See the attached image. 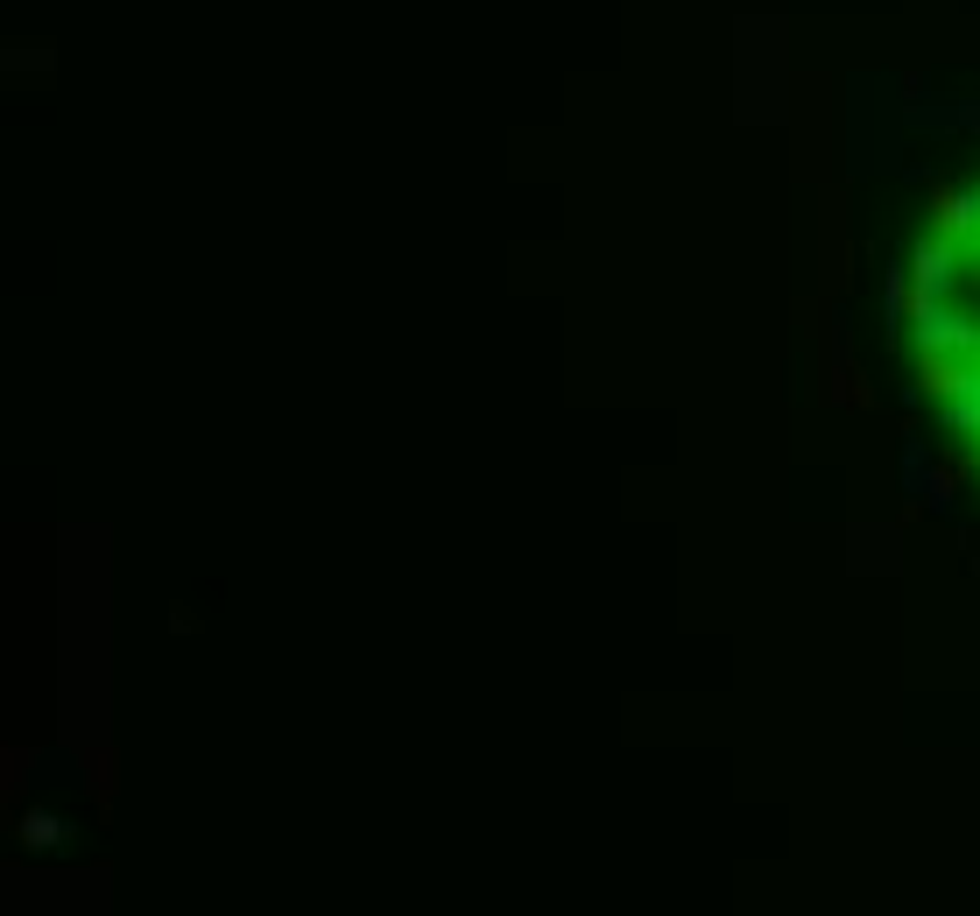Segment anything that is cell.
<instances>
[{
  "label": "cell",
  "mask_w": 980,
  "mask_h": 916,
  "mask_svg": "<svg viewBox=\"0 0 980 916\" xmlns=\"http://www.w3.org/2000/svg\"><path fill=\"white\" fill-rule=\"evenodd\" d=\"M917 388H924V395H939V402H959V395H973L980 381L945 359V345H924V353H917Z\"/></svg>",
  "instance_id": "obj_1"
},
{
  "label": "cell",
  "mask_w": 980,
  "mask_h": 916,
  "mask_svg": "<svg viewBox=\"0 0 980 916\" xmlns=\"http://www.w3.org/2000/svg\"><path fill=\"white\" fill-rule=\"evenodd\" d=\"M967 227H980V198H973V191H959V184H939V191H931V233L959 240Z\"/></svg>",
  "instance_id": "obj_2"
},
{
  "label": "cell",
  "mask_w": 980,
  "mask_h": 916,
  "mask_svg": "<svg viewBox=\"0 0 980 916\" xmlns=\"http://www.w3.org/2000/svg\"><path fill=\"white\" fill-rule=\"evenodd\" d=\"M910 276H917V282H931V290H939V282L953 276V240H945V233L917 240V254H910Z\"/></svg>",
  "instance_id": "obj_3"
},
{
  "label": "cell",
  "mask_w": 980,
  "mask_h": 916,
  "mask_svg": "<svg viewBox=\"0 0 980 916\" xmlns=\"http://www.w3.org/2000/svg\"><path fill=\"white\" fill-rule=\"evenodd\" d=\"M14 839H22V846H57V839H64V825L50 818V810H22V818H14Z\"/></svg>",
  "instance_id": "obj_4"
},
{
  "label": "cell",
  "mask_w": 980,
  "mask_h": 916,
  "mask_svg": "<svg viewBox=\"0 0 980 916\" xmlns=\"http://www.w3.org/2000/svg\"><path fill=\"white\" fill-rule=\"evenodd\" d=\"M967 473H973V459H939V465H931V501H953Z\"/></svg>",
  "instance_id": "obj_5"
},
{
  "label": "cell",
  "mask_w": 980,
  "mask_h": 916,
  "mask_svg": "<svg viewBox=\"0 0 980 916\" xmlns=\"http://www.w3.org/2000/svg\"><path fill=\"white\" fill-rule=\"evenodd\" d=\"M833 395H840V402H854V410H874V388L860 381L854 367H840V374H833Z\"/></svg>",
  "instance_id": "obj_6"
},
{
  "label": "cell",
  "mask_w": 980,
  "mask_h": 916,
  "mask_svg": "<svg viewBox=\"0 0 980 916\" xmlns=\"http://www.w3.org/2000/svg\"><path fill=\"white\" fill-rule=\"evenodd\" d=\"M85 769H93L99 804H113V755H107V747H93V755H85Z\"/></svg>",
  "instance_id": "obj_7"
},
{
  "label": "cell",
  "mask_w": 980,
  "mask_h": 916,
  "mask_svg": "<svg viewBox=\"0 0 980 916\" xmlns=\"http://www.w3.org/2000/svg\"><path fill=\"white\" fill-rule=\"evenodd\" d=\"M22 769H28V755H22V747H8V775H0V783H8V797L22 790Z\"/></svg>",
  "instance_id": "obj_8"
}]
</instances>
